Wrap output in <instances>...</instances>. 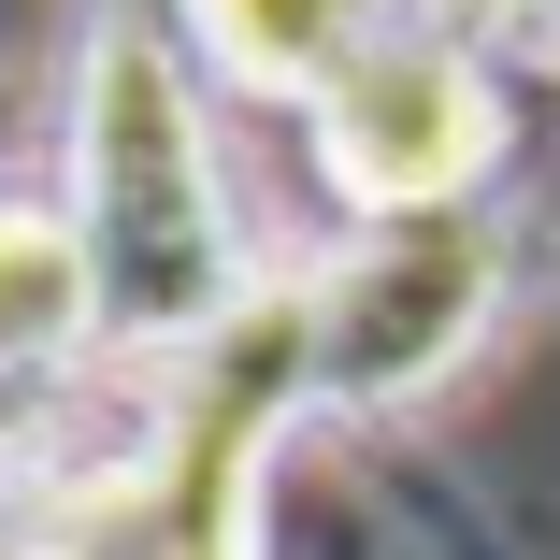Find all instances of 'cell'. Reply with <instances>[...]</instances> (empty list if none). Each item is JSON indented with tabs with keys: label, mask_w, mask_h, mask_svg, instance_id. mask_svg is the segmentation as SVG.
<instances>
[{
	"label": "cell",
	"mask_w": 560,
	"mask_h": 560,
	"mask_svg": "<svg viewBox=\"0 0 560 560\" xmlns=\"http://www.w3.org/2000/svg\"><path fill=\"white\" fill-rule=\"evenodd\" d=\"M58 201H72L86 273H101V360H130V374H187L273 288L245 187H231V144H215V86L187 72L159 0H101L72 30Z\"/></svg>",
	"instance_id": "1"
},
{
	"label": "cell",
	"mask_w": 560,
	"mask_h": 560,
	"mask_svg": "<svg viewBox=\"0 0 560 560\" xmlns=\"http://www.w3.org/2000/svg\"><path fill=\"white\" fill-rule=\"evenodd\" d=\"M316 417V316L302 273H273L187 374H159V417L116 475H72L30 517V560H259L273 445Z\"/></svg>",
	"instance_id": "2"
},
{
	"label": "cell",
	"mask_w": 560,
	"mask_h": 560,
	"mask_svg": "<svg viewBox=\"0 0 560 560\" xmlns=\"http://www.w3.org/2000/svg\"><path fill=\"white\" fill-rule=\"evenodd\" d=\"M517 302V215H417V231H346L302 259L316 316V417H402L460 374Z\"/></svg>",
	"instance_id": "3"
},
{
	"label": "cell",
	"mask_w": 560,
	"mask_h": 560,
	"mask_svg": "<svg viewBox=\"0 0 560 560\" xmlns=\"http://www.w3.org/2000/svg\"><path fill=\"white\" fill-rule=\"evenodd\" d=\"M316 187L360 215V231H417V215H475L517 159V86L489 44H445V30H388L346 86L302 116Z\"/></svg>",
	"instance_id": "4"
},
{
	"label": "cell",
	"mask_w": 560,
	"mask_h": 560,
	"mask_svg": "<svg viewBox=\"0 0 560 560\" xmlns=\"http://www.w3.org/2000/svg\"><path fill=\"white\" fill-rule=\"evenodd\" d=\"M159 15H173V44H187L201 86L273 101V116H316V101L402 30V0H159Z\"/></svg>",
	"instance_id": "5"
},
{
	"label": "cell",
	"mask_w": 560,
	"mask_h": 560,
	"mask_svg": "<svg viewBox=\"0 0 560 560\" xmlns=\"http://www.w3.org/2000/svg\"><path fill=\"white\" fill-rule=\"evenodd\" d=\"M101 360V273H86V231L72 201L0 173V388H58Z\"/></svg>",
	"instance_id": "6"
},
{
	"label": "cell",
	"mask_w": 560,
	"mask_h": 560,
	"mask_svg": "<svg viewBox=\"0 0 560 560\" xmlns=\"http://www.w3.org/2000/svg\"><path fill=\"white\" fill-rule=\"evenodd\" d=\"M532 15H546V0H402V30H445V44H489V58H503V44H517Z\"/></svg>",
	"instance_id": "7"
},
{
	"label": "cell",
	"mask_w": 560,
	"mask_h": 560,
	"mask_svg": "<svg viewBox=\"0 0 560 560\" xmlns=\"http://www.w3.org/2000/svg\"><path fill=\"white\" fill-rule=\"evenodd\" d=\"M503 58H517V72H546V86H560V0H546V15H532V30H517V44H503Z\"/></svg>",
	"instance_id": "8"
}]
</instances>
